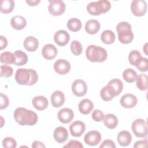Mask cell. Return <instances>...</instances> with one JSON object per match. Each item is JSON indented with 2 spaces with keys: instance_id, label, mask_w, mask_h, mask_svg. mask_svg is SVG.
Instances as JSON below:
<instances>
[{
  "instance_id": "obj_38",
  "label": "cell",
  "mask_w": 148,
  "mask_h": 148,
  "mask_svg": "<svg viewBox=\"0 0 148 148\" xmlns=\"http://www.w3.org/2000/svg\"><path fill=\"white\" fill-rule=\"evenodd\" d=\"M13 68L8 65L1 66V76L5 77H9L13 74Z\"/></svg>"
},
{
  "instance_id": "obj_40",
  "label": "cell",
  "mask_w": 148,
  "mask_h": 148,
  "mask_svg": "<svg viewBox=\"0 0 148 148\" xmlns=\"http://www.w3.org/2000/svg\"><path fill=\"white\" fill-rule=\"evenodd\" d=\"M1 98V104H0V109H3L6 108L8 106L9 101L8 97L3 94V93H1L0 94Z\"/></svg>"
},
{
  "instance_id": "obj_6",
  "label": "cell",
  "mask_w": 148,
  "mask_h": 148,
  "mask_svg": "<svg viewBox=\"0 0 148 148\" xmlns=\"http://www.w3.org/2000/svg\"><path fill=\"white\" fill-rule=\"evenodd\" d=\"M111 8V4L109 1L100 0L90 2L87 6V10L89 14L98 16L108 12Z\"/></svg>"
},
{
  "instance_id": "obj_32",
  "label": "cell",
  "mask_w": 148,
  "mask_h": 148,
  "mask_svg": "<svg viewBox=\"0 0 148 148\" xmlns=\"http://www.w3.org/2000/svg\"><path fill=\"white\" fill-rule=\"evenodd\" d=\"M0 61L3 64H14L15 57L13 53L9 51H5L1 54Z\"/></svg>"
},
{
  "instance_id": "obj_11",
  "label": "cell",
  "mask_w": 148,
  "mask_h": 148,
  "mask_svg": "<svg viewBox=\"0 0 148 148\" xmlns=\"http://www.w3.org/2000/svg\"><path fill=\"white\" fill-rule=\"evenodd\" d=\"M85 143L90 146H96L99 143L101 140V134L95 130L87 132L84 137Z\"/></svg>"
},
{
  "instance_id": "obj_7",
  "label": "cell",
  "mask_w": 148,
  "mask_h": 148,
  "mask_svg": "<svg viewBox=\"0 0 148 148\" xmlns=\"http://www.w3.org/2000/svg\"><path fill=\"white\" fill-rule=\"evenodd\" d=\"M132 130L138 138H146L147 135V123L142 119L134 120L131 125Z\"/></svg>"
},
{
  "instance_id": "obj_14",
  "label": "cell",
  "mask_w": 148,
  "mask_h": 148,
  "mask_svg": "<svg viewBox=\"0 0 148 148\" xmlns=\"http://www.w3.org/2000/svg\"><path fill=\"white\" fill-rule=\"evenodd\" d=\"M54 40L58 46H64L69 42L70 35L65 30H58L54 34Z\"/></svg>"
},
{
  "instance_id": "obj_20",
  "label": "cell",
  "mask_w": 148,
  "mask_h": 148,
  "mask_svg": "<svg viewBox=\"0 0 148 148\" xmlns=\"http://www.w3.org/2000/svg\"><path fill=\"white\" fill-rule=\"evenodd\" d=\"M34 107L38 110H43L46 109L49 105L47 99L42 95L35 97L32 101Z\"/></svg>"
},
{
  "instance_id": "obj_22",
  "label": "cell",
  "mask_w": 148,
  "mask_h": 148,
  "mask_svg": "<svg viewBox=\"0 0 148 148\" xmlns=\"http://www.w3.org/2000/svg\"><path fill=\"white\" fill-rule=\"evenodd\" d=\"M24 46L28 51H35L39 46L38 40L34 36H28L24 40Z\"/></svg>"
},
{
  "instance_id": "obj_31",
  "label": "cell",
  "mask_w": 148,
  "mask_h": 148,
  "mask_svg": "<svg viewBox=\"0 0 148 148\" xmlns=\"http://www.w3.org/2000/svg\"><path fill=\"white\" fill-rule=\"evenodd\" d=\"M137 76L138 75L136 71L131 68H127L125 69L123 73V79L128 83L134 82L136 80Z\"/></svg>"
},
{
  "instance_id": "obj_35",
  "label": "cell",
  "mask_w": 148,
  "mask_h": 148,
  "mask_svg": "<svg viewBox=\"0 0 148 148\" xmlns=\"http://www.w3.org/2000/svg\"><path fill=\"white\" fill-rule=\"evenodd\" d=\"M71 51L75 56H79L81 54L83 50L82 44L77 40H73L70 46Z\"/></svg>"
},
{
  "instance_id": "obj_26",
  "label": "cell",
  "mask_w": 148,
  "mask_h": 148,
  "mask_svg": "<svg viewBox=\"0 0 148 148\" xmlns=\"http://www.w3.org/2000/svg\"><path fill=\"white\" fill-rule=\"evenodd\" d=\"M103 121L104 125L109 129L115 128L118 124L117 117L114 114L111 113L105 115Z\"/></svg>"
},
{
  "instance_id": "obj_3",
  "label": "cell",
  "mask_w": 148,
  "mask_h": 148,
  "mask_svg": "<svg viewBox=\"0 0 148 148\" xmlns=\"http://www.w3.org/2000/svg\"><path fill=\"white\" fill-rule=\"evenodd\" d=\"M15 80L19 84L32 86L38 82V75L34 69L20 68L16 72Z\"/></svg>"
},
{
  "instance_id": "obj_13",
  "label": "cell",
  "mask_w": 148,
  "mask_h": 148,
  "mask_svg": "<svg viewBox=\"0 0 148 148\" xmlns=\"http://www.w3.org/2000/svg\"><path fill=\"white\" fill-rule=\"evenodd\" d=\"M86 130L85 124L81 121H75L69 126L71 134L75 137H80Z\"/></svg>"
},
{
  "instance_id": "obj_42",
  "label": "cell",
  "mask_w": 148,
  "mask_h": 148,
  "mask_svg": "<svg viewBox=\"0 0 148 148\" xmlns=\"http://www.w3.org/2000/svg\"><path fill=\"white\" fill-rule=\"evenodd\" d=\"M100 148H107V147H110V148H115L116 145L114 143V142L112 140L110 139H106L103 141V142L101 143V145L99 146Z\"/></svg>"
},
{
  "instance_id": "obj_19",
  "label": "cell",
  "mask_w": 148,
  "mask_h": 148,
  "mask_svg": "<svg viewBox=\"0 0 148 148\" xmlns=\"http://www.w3.org/2000/svg\"><path fill=\"white\" fill-rule=\"evenodd\" d=\"M50 99L53 107L59 108L61 107L65 102V95L61 91H55L51 94Z\"/></svg>"
},
{
  "instance_id": "obj_1",
  "label": "cell",
  "mask_w": 148,
  "mask_h": 148,
  "mask_svg": "<svg viewBox=\"0 0 148 148\" xmlns=\"http://www.w3.org/2000/svg\"><path fill=\"white\" fill-rule=\"evenodd\" d=\"M123 89V84L119 79H111L108 84L105 86L101 90L100 95L105 101H109L116 96L119 95Z\"/></svg>"
},
{
  "instance_id": "obj_46",
  "label": "cell",
  "mask_w": 148,
  "mask_h": 148,
  "mask_svg": "<svg viewBox=\"0 0 148 148\" xmlns=\"http://www.w3.org/2000/svg\"><path fill=\"white\" fill-rule=\"evenodd\" d=\"M25 2L27 3H28V5L29 6H34L38 5L40 3V0H32H32H28V1L27 0V1H25Z\"/></svg>"
},
{
  "instance_id": "obj_27",
  "label": "cell",
  "mask_w": 148,
  "mask_h": 148,
  "mask_svg": "<svg viewBox=\"0 0 148 148\" xmlns=\"http://www.w3.org/2000/svg\"><path fill=\"white\" fill-rule=\"evenodd\" d=\"M15 57L14 64L17 66H22L25 65L28 61V56L21 50H16L14 52Z\"/></svg>"
},
{
  "instance_id": "obj_45",
  "label": "cell",
  "mask_w": 148,
  "mask_h": 148,
  "mask_svg": "<svg viewBox=\"0 0 148 148\" xmlns=\"http://www.w3.org/2000/svg\"><path fill=\"white\" fill-rule=\"evenodd\" d=\"M32 147L35 148V147H45V145L41 142L38 140H35L33 142L32 144Z\"/></svg>"
},
{
  "instance_id": "obj_28",
  "label": "cell",
  "mask_w": 148,
  "mask_h": 148,
  "mask_svg": "<svg viewBox=\"0 0 148 148\" xmlns=\"http://www.w3.org/2000/svg\"><path fill=\"white\" fill-rule=\"evenodd\" d=\"M0 5L1 12L7 14L13 11L14 7V2L13 0H1Z\"/></svg>"
},
{
  "instance_id": "obj_34",
  "label": "cell",
  "mask_w": 148,
  "mask_h": 148,
  "mask_svg": "<svg viewBox=\"0 0 148 148\" xmlns=\"http://www.w3.org/2000/svg\"><path fill=\"white\" fill-rule=\"evenodd\" d=\"M141 57V54L139 51L136 50H132L128 55L129 62L132 65L135 66Z\"/></svg>"
},
{
  "instance_id": "obj_39",
  "label": "cell",
  "mask_w": 148,
  "mask_h": 148,
  "mask_svg": "<svg viewBox=\"0 0 148 148\" xmlns=\"http://www.w3.org/2000/svg\"><path fill=\"white\" fill-rule=\"evenodd\" d=\"M91 116H92V119L95 121H101L103 120L105 115L101 110L95 109L93 111Z\"/></svg>"
},
{
  "instance_id": "obj_8",
  "label": "cell",
  "mask_w": 148,
  "mask_h": 148,
  "mask_svg": "<svg viewBox=\"0 0 148 148\" xmlns=\"http://www.w3.org/2000/svg\"><path fill=\"white\" fill-rule=\"evenodd\" d=\"M48 10L49 13L54 16L62 14L66 8L65 3L62 0H49Z\"/></svg>"
},
{
  "instance_id": "obj_16",
  "label": "cell",
  "mask_w": 148,
  "mask_h": 148,
  "mask_svg": "<svg viewBox=\"0 0 148 148\" xmlns=\"http://www.w3.org/2000/svg\"><path fill=\"white\" fill-rule=\"evenodd\" d=\"M74 116L73 110L69 108H63L58 111L57 117L59 121L62 123L67 124L71 122Z\"/></svg>"
},
{
  "instance_id": "obj_36",
  "label": "cell",
  "mask_w": 148,
  "mask_h": 148,
  "mask_svg": "<svg viewBox=\"0 0 148 148\" xmlns=\"http://www.w3.org/2000/svg\"><path fill=\"white\" fill-rule=\"evenodd\" d=\"M136 68L140 72H146L148 69V60L146 58L141 57L136 65Z\"/></svg>"
},
{
  "instance_id": "obj_24",
  "label": "cell",
  "mask_w": 148,
  "mask_h": 148,
  "mask_svg": "<svg viewBox=\"0 0 148 148\" xmlns=\"http://www.w3.org/2000/svg\"><path fill=\"white\" fill-rule=\"evenodd\" d=\"M117 141L121 146H128L132 141V136L127 131H121L117 135Z\"/></svg>"
},
{
  "instance_id": "obj_17",
  "label": "cell",
  "mask_w": 148,
  "mask_h": 148,
  "mask_svg": "<svg viewBox=\"0 0 148 148\" xmlns=\"http://www.w3.org/2000/svg\"><path fill=\"white\" fill-rule=\"evenodd\" d=\"M57 49L52 44L45 45L42 50V54L44 58L47 60L54 59L57 55Z\"/></svg>"
},
{
  "instance_id": "obj_9",
  "label": "cell",
  "mask_w": 148,
  "mask_h": 148,
  "mask_svg": "<svg viewBox=\"0 0 148 148\" xmlns=\"http://www.w3.org/2000/svg\"><path fill=\"white\" fill-rule=\"evenodd\" d=\"M131 10L134 15L141 17L147 11V3L144 0H134L131 2Z\"/></svg>"
},
{
  "instance_id": "obj_10",
  "label": "cell",
  "mask_w": 148,
  "mask_h": 148,
  "mask_svg": "<svg viewBox=\"0 0 148 148\" xmlns=\"http://www.w3.org/2000/svg\"><path fill=\"white\" fill-rule=\"evenodd\" d=\"M72 90L76 96L79 97H83L87 91V84L82 79H76L72 84Z\"/></svg>"
},
{
  "instance_id": "obj_23",
  "label": "cell",
  "mask_w": 148,
  "mask_h": 148,
  "mask_svg": "<svg viewBox=\"0 0 148 148\" xmlns=\"http://www.w3.org/2000/svg\"><path fill=\"white\" fill-rule=\"evenodd\" d=\"M10 24L14 29L21 30L25 27L27 21L25 18L21 16H15L11 18Z\"/></svg>"
},
{
  "instance_id": "obj_4",
  "label": "cell",
  "mask_w": 148,
  "mask_h": 148,
  "mask_svg": "<svg viewBox=\"0 0 148 148\" xmlns=\"http://www.w3.org/2000/svg\"><path fill=\"white\" fill-rule=\"evenodd\" d=\"M86 56L88 60L91 62H102L106 60L108 53L104 48L91 45L86 49Z\"/></svg>"
},
{
  "instance_id": "obj_37",
  "label": "cell",
  "mask_w": 148,
  "mask_h": 148,
  "mask_svg": "<svg viewBox=\"0 0 148 148\" xmlns=\"http://www.w3.org/2000/svg\"><path fill=\"white\" fill-rule=\"evenodd\" d=\"M2 146L6 148H15L17 146V142L12 137H6L2 140Z\"/></svg>"
},
{
  "instance_id": "obj_30",
  "label": "cell",
  "mask_w": 148,
  "mask_h": 148,
  "mask_svg": "<svg viewBox=\"0 0 148 148\" xmlns=\"http://www.w3.org/2000/svg\"><path fill=\"white\" fill-rule=\"evenodd\" d=\"M69 30L72 32H77L80 30L82 28V22L77 18H70L66 24Z\"/></svg>"
},
{
  "instance_id": "obj_33",
  "label": "cell",
  "mask_w": 148,
  "mask_h": 148,
  "mask_svg": "<svg viewBox=\"0 0 148 148\" xmlns=\"http://www.w3.org/2000/svg\"><path fill=\"white\" fill-rule=\"evenodd\" d=\"M136 86L142 91L146 90L147 88V76L145 74H140L136 79Z\"/></svg>"
},
{
  "instance_id": "obj_41",
  "label": "cell",
  "mask_w": 148,
  "mask_h": 148,
  "mask_svg": "<svg viewBox=\"0 0 148 148\" xmlns=\"http://www.w3.org/2000/svg\"><path fill=\"white\" fill-rule=\"evenodd\" d=\"M63 147H76V148H83V145L80 141L76 140H71L68 143L63 146Z\"/></svg>"
},
{
  "instance_id": "obj_18",
  "label": "cell",
  "mask_w": 148,
  "mask_h": 148,
  "mask_svg": "<svg viewBox=\"0 0 148 148\" xmlns=\"http://www.w3.org/2000/svg\"><path fill=\"white\" fill-rule=\"evenodd\" d=\"M54 139L60 143L65 142L68 138V132L66 129L63 127H57L53 132Z\"/></svg>"
},
{
  "instance_id": "obj_12",
  "label": "cell",
  "mask_w": 148,
  "mask_h": 148,
  "mask_svg": "<svg viewBox=\"0 0 148 148\" xmlns=\"http://www.w3.org/2000/svg\"><path fill=\"white\" fill-rule=\"evenodd\" d=\"M54 69L59 75L67 74L71 69L70 63L64 59H59L54 64Z\"/></svg>"
},
{
  "instance_id": "obj_21",
  "label": "cell",
  "mask_w": 148,
  "mask_h": 148,
  "mask_svg": "<svg viewBox=\"0 0 148 148\" xmlns=\"http://www.w3.org/2000/svg\"><path fill=\"white\" fill-rule=\"evenodd\" d=\"M79 112L83 114H88L94 109V104L88 99H84L80 101L78 105Z\"/></svg>"
},
{
  "instance_id": "obj_15",
  "label": "cell",
  "mask_w": 148,
  "mask_h": 148,
  "mask_svg": "<svg viewBox=\"0 0 148 148\" xmlns=\"http://www.w3.org/2000/svg\"><path fill=\"white\" fill-rule=\"evenodd\" d=\"M121 105L125 108H132L137 104L138 99L135 95L132 94H125L120 99Z\"/></svg>"
},
{
  "instance_id": "obj_5",
  "label": "cell",
  "mask_w": 148,
  "mask_h": 148,
  "mask_svg": "<svg viewBox=\"0 0 148 148\" xmlns=\"http://www.w3.org/2000/svg\"><path fill=\"white\" fill-rule=\"evenodd\" d=\"M131 25L126 21L119 23L116 26L119 41L124 44L131 43L134 39V34L132 32Z\"/></svg>"
},
{
  "instance_id": "obj_2",
  "label": "cell",
  "mask_w": 148,
  "mask_h": 148,
  "mask_svg": "<svg viewBox=\"0 0 148 148\" xmlns=\"http://www.w3.org/2000/svg\"><path fill=\"white\" fill-rule=\"evenodd\" d=\"M13 116L15 121L21 125H34L38 120L35 112L23 107L16 108L14 111Z\"/></svg>"
},
{
  "instance_id": "obj_29",
  "label": "cell",
  "mask_w": 148,
  "mask_h": 148,
  "mask_svg": "<svg viewBox=\"0 0 148 148\" xmlns=\"http://www.w3.org/2000/svg\"><path fill=\"white\" fill-rule=\"evenodd\" d=\"M101 40L105 44H112L115 40V35L111 30H105L101 35Z\"/></svg>"
},
{
  "instance_id": "obj_44",
  "label": "cell",
  "mask_w": 148,
  "mask_h": 148,
  "mask_svg": "<svg viewBox=\"0 0 148 148\" xmlns=\"http://www.w3.org/2000/svg\"><path fill=\"white\" fill-rule=\"evenodd\" d=\"M0 50H3V49L6 48L8 45V40L5 36L2 35L0 36Z\"/></svg>"
},
{
  "instance_id": "obj_25",
  "label": "cell",
  "mask_w": 148,
  "mask_h": 148,
  "mask_svg": "<svg viewBox=\"0 0 148 148\" xmlns=\"http://www.w3.org/2000/svg\"><path fill=\"white\" fill-rule=\"evenodd\" d=\"M99 22L95 19H92L87 21L85 25L86 31L91 35L95 34L100 29Z\"/></svg>"
},
{
  "instance_id": "obj_43",
  "label": "cell",
  "mask_w": 148,
  "mask_h": 148,
  "mask_svg": "<svg viewBox=\"0 0 148 148\" xmlns=\"http://www.w3.org/2000/svg\"><path fill=\"white\" fill-rule=\"evenodd\" d=\"M147 147V139L146 138L143 140H138L134 145V147Z\"/></svg>"
}]
</instances>
